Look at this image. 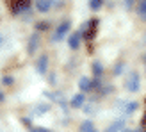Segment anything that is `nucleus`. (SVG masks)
<instances>
[{"mask_svg":"<svg viewBox=\"0 0 146 132\" xmlns=\"http://www.w3.org/2000/svg\"><path fill=\"white\" fill-rule=\"evenodd\" d=\"M84 104H86V97H84V93H78V95H75V97L71 98V107H75V109L84 107Z\"/></svg>","mask_w":146,"mask_h":132,"instance_id":"obj_5","label":"nucleus"},{"mask_svg":"<svg viewBox=\"0 0 146 132\" xmlns=\"http://www.w3.org/2000/svg\"><path fill=\"white\" fill-rule=\"evenodd\" d=\"M50 109V104H45V105H39L38 109H36V113H46Z\"/></svg>","mask_w":146,"mask_h":132,"instance_id":"obj_16","label":"nucleus"},{"mask_svg":"<svg viewBox=\"0 0 146 132\" xmlns=\"http://www.w3.org/2000/svg\"><path fill=\"white\" fill-rule=\"evenodd\" d=\"M123 125H125V120L121 118V120H118V121H114L111 127H107L105 132H119V130L123 129Z\"/></svg>","mask_w":146,"mask_h":132,"instance_id":"obj_9","label":"nucleus"},{"mask_svg":"<svg viewBox=\"0 0 146 132\" xmlns=\"http://www.w3.org/2000/svg\"><path fill=\"white\" fill-rule=\"evenodd\" d=\"M2 43H4V38H2V36H0V47H2Z\"/></svg>","mask_w":146,"mask_h":132,"instance_id":"obj_23","label":"nucleus"},{"mask_svg":"<svg viewBox=\"0 0 146 132\" xmlns=\"http://www.w3.org/2000/svg\"><path fill=\"white\" fill-rule=\"evenodd\" d=\"M36 68H38V71L41 73V75H45L46 70H48V57H46V55H41V57H39V61H38V66H36Z\"/></svg>","mask_w":146,"mask_h":132,"instance_id":"obj_7","label":"nucleus"},{"mask_svg":"<svg viewBox=\"0 0 146 132\" xmlns=\"http://www.w3.org/2000/svg\"><path fill=\"white\" fill-rule=\"evenodd\" d=\"M78 87H80V91H82V93H87V91L93 89V82L87 77H82V79L78 80Z\"/></svg>","mask_w":146,"mask_h":132,"instance_id":"obj_6","label":"nucleus"},{"mask_svg":"<svg viewBox=\"0 0 146 132\" xmlns=\"http://www.w3.org/2000/svg\"><path fill=\"white\" fill-rule=\"evenodd\" d=\"M31 132H41L39 129H31Z\"/></svg>","mask_w":146,"mask_h":132,"instance_id":"obj_22","label":"nucleus"},{"mask_svg":"<svg viewBox=\"0 0 146 132\" xmlns=\"http://www.w3.org/2000/svg\"><path fill=\"white\" fill-rule=\"evenodd\" d=\"M36 29H38V31H46V29H48V23H46V21H39V23L36 25Z\"/></svg>","mask_w":146,"mask_h":132,"instance_id":"obj_15","label":"nucleus"},{"mask_svg":"<svg viewBox=\"0 0 146 132\" xmlns=\"http://www.w3.org/2000/svg\"><path fill=\"white\" fill-rule=\"evenodd\" d=\"M80 39H82V36H80V32H71V36H70V41H68L70 48L77 50V48L80 47Z\"/></svg>","mask_w":146,"mask_h":132,"instance_id":"obj_4","label":"nucleus"},{"mask_svg":"<svg viewBox=\"0 0 146 132\" xmlns=\"http://www.w3.org/2000/svg\"><path fill=\"white\" fill-rule=\"evenodd\" d=\"M135 109H137V102H128L125 105V114H132Z\"/></svg>","mask_w":146,"mask_h":132,"instance_id":"obj_13","label":"nucleus"},{"mask_svg":"<svg viewBox=\"0 0 146 132\" xmlns=\"http://www.w3.org/2000/svg\"><path fill=\"white\" fill-rule=\"evenodd\" d=\"M123 68H125V64H123V63H119V64L114 68V75H119V73L123 71Z\"/></svg>","mask_w":146,"mask_h":132,"instance_id":"obj_17","label":"nucleus"},{"mask_svg":"<svg viewBox=\"0 0 146 132\" xmlns=\"http://www.w3.org/2000/svg\"><path fill=\"white\" fill-rule=\"evenodd\" d=\"M2 82H4V84H11V82H13V77H4Z\"/></svg>","mask_w":146,"mask_h":132,"instance_id":"obj_19","label":"nucleus"},{"mask_svg":"<svg viewBox=\"0 0 146 132\" xmlns=\"http://www.w3.org/2000/svg\"><path fill=\"white\" fill-rule=\"evenodd\" d=\"M123 132H135V130H128V129H127V130H123Z\"/></svg>","mask_w":146,"mask_h":132,"instance_id":"obj_24","label":"nucleus"},{"mask_svg":"<svg viewBox=\"0 0 146 132\" xmlns=\"http://www.w3.org/2000/svg\"><path fill=\"white\" fill-rule=\"evenodd\" d=\"M38 43H39V34H32V38L31 41H29V54H34L36 52V48H38Z\"/></svg>","mask_w":146,"mask_h":132,"instance_id":"obj_8","label":"nucleus"},{"mask_svg":"<svg viewBox=\"0 0 146 132\" xmlns=\"http://www.w3.org/2000/svg\"><path fill=\"white\" fill-rule=\"evenodd\" d=\"M70 29H71V23H70V21H62V23L57 27V31H55V34H54V38H52V39H54V41H61L64 36L68 34Z\"/></svg>","mask_w":146,"mask_h":132,"instance_id":"obj_2","label":"nucleus"},{"mask_svg":"<svg viewBox=\"0 0 146 132\" xmlns=\"http://www.w3.org/2000/svg\"><path fill=\"white\" fill-rule=\"evenodd\" d=\"M102 73H104V66H102L100 61H94V63H93V75L96 77V79H100Z\"/></svg>","mask_w":146,"mask_h":132,"instance_id":"obj_11","label":"nucleus"},{"mask_svg":"<svg viewBox=\"0 0 146 132\" xmlns=\"http://www.w3.org/2000/svg\"><path fill=\"white\" fill-rule=\"evenodd\" d=\"M96 23H98L96 20H91V21H89V25H91V27H94ZM93 36H94V29H91V32H89V38H93Z\"/></svg>","mask_w":146,"mask_h":132,"instance_id":"obj_18","label":"nucleus"},{"mask_svg":"<svg viewBox=\"0 0 146 132\" xmlns=\"http://www.w3.org/2000/svg\"><path fill=\"white\" fill-rule=\"evenodd\" d=\"M102 5H104V0H89V7H91L93 11L102 9Z\"/></svg>","mask_w":146,"mask_h":132,"instance_id":"obj_12","label":"nucleus"},{"mask_svg":"<svg viewBox=\"0 0 146 132\" xmlns=\"http://www.w3.org/2000/svg\"><path fill=\"white\" fill-rule=\"evenodd\" d=\"M2 102H4V93L0 91V104H2Z\"/></svg>","mask_w":146,"mask_h":132,"instance_id":"obj_21","label":"nucleus"},{"mask_svg":"<svg viewBox=\"0 0 146 132\" xmlns=\"http://www.w3.org/2000/svg\"><path fill=\"white\" fill-rule=\"evenodd\" d=\"M139 87H141V77H139V73L132 71L128 75V79H127V89L130 93H137V91H139Z\"/></svg>","mask_w":146,"mask_h":132,"instance_id":"obj_1","label":"nucleus"},{"mask_svg":"<svg viewBox=\"0 0 146 132\" xmlns=\"http://www.w3.org/2000/svg\"><path fill=\"white\" fill-rule=\"evenodd\" d=\"M80 132H98V130L94 129V123L91 120H86L82 125H80Z\"/></svg>","mask_w":146,"mask_h":132,"instance_id":"obj_10","label":"nucleus"},{"mask_svg":"<svg viewBox=\"0 0 146 132\" xmlns=\"http://www.w3.org/2000/svg\"><path fill=\"white\" fill-rule=\"evenodd\" d=\"M36 9L39 13H48L52 9V2L50 0H36Z\"/></svg>","mask_w":146,"mask_h":132,"instance_id":"obj_3","label":"nucleus"},{"mask_svg":"<svg viewBox=\"0 0 146 132\" xmlns=\"http://www.w3.org/2000/svg\"><path fill=\"white\" fill-rule=\"evenodd\" d=\"M139 14L146 20V0H141V4H139Z\"/></svg>","mask_w":146,"mask_h":132,"instance_id":"obj_14","label":"nucleus"},{"mask_svg":"<svg viewBox=\"0 0 146 132\" xmlns=\"http://www.w3.org/2000/svg\"><path fill=\"white\" fill-rule=\"evenodd\" d=\"M125 4H127V7H132L134 5V0H125Z\"/></svg>","mask_w":146,"mask_h":132,"instance_id":"obj_20","label":"nucleus"}]
</instances>
